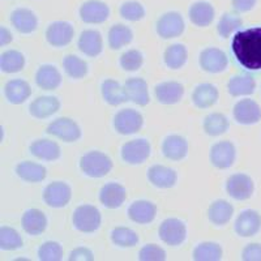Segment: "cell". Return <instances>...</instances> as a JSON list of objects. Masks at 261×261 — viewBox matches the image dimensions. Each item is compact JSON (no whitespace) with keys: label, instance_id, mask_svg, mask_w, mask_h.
I'll use <instances>...</instances> for the list:
<instances>
[{"label":"cell","instance_id":"1","mask_svg":"<svg viewBox=\"0 0 261 261\" xmlns=\"http://www.w3.org/2000/svg\"><path fill=\"white\" fill-rule=\"evenodd\" d=\"M235 60L248 71L261 69V27L235 33L231 42Z\"/></svg>","mask_w":261,"mask_h":261},{"label":"cell","instance_id":"2","mask_svg":"<svg viewBox=\"0 0 261 261\" xmlns=\"http://www.w3.org/2000/svg\"><path fill=\"white\" fill-rule=\"evenodd\" d=\"M80 169L90 178H103L113 170V161L102 151L92 150L81 157Z\"/></svg>","mask_w":261,"mask_h":261},{"label":"cell","instance_id":"3","mask_svg":"<svg viewBox=\"0 0 261 261\" xmlns=\"http://www.w3.org/2000/svg\"><path fill=\"white\" fill-rule=\"evenodd\" d=\"M72 222L79 231L86 232V234L94 232L101 226V212L93 205H80L74 211Z\"/></svg>","mask_w":261,"mask_h":261},{"label":"cell","instance_id":"4","mask_svg":"<svg viewBox=\"0 0 261 261\" xmlns=\"http://www.w3.org/2000/svg\"><path fill=\"white\" fill-rule=\"evenodd\" d=\"M158 235L167 246H180L187 238V227L186 223L178 218H167L161 223Z\"/></svg>","mask_w":261,"mask_h":261},{"label":"cell","instance_id":"5","mask_svg":"<svg viewBox=\"0 0 261 261\" xmlns=\"http://www.w3.org/2000/svg\"><path fill=\"white\" fill-rule=\"evenodd\" d=\"M144 124L143 115L132 109H123L114 116V128L120 135L137 134Z\"/></svg>","mask_w":261,"mask_h":261},{"label":"cell","instance_id":"6","mask_svg":"<svg viewBox=\"0 0 261 261\" xmlns=\"http://www.w3.org/2000/svg\"><path fill=\"white\" fill-rule=\"evenodd\" d=\"M48 135L58 137L65 143H74L81 137V128L69 118H58L48 124L46 129Z\"/></svg>","mask_w":261,"mask_h":261},{"label":"cell","instance_id":"7","mask_svg":"<svg viewBox=\"0 0 261 261\" xmlns=\"http://www.w3.org/2000/svg\"><path fill=\"white\" fill-rule=\"evenodd\" d=\"M253 190H255V184H253L252 178L242 172L234 174L226 181L227 195L239 201L248 200L253 195Z\"/></svg>","mask_w":261,"mask_h":261},{"label":"cell","instance_id":"8","mask_svg":"<svg viewBox=\"0 0 261 261\" xmlns=\"http://www.w3.org/2000/svg\"><path fill=\"white\" fill-rule=\"evenodd\" d=\"M150 144L145 139L130 140L122 146V158L128 165H140L150 155Z\"/></svg>","mask_w":261,"mask_h":261},{"label":"cell","instance_id":"9","mask_svg":"<svg viewBox=\"0 0 261 261\" xmlns=\"http://www.w3.org/2000/svg\"><path fill=\"white\" fill-rule=\"evenodd\" d=\"M72 199V190L64 181L50 183L43 191V200L51 208H64Z\"/></svg>","mask_w":261,"mask_h":261},{"label":"cell","instance_id":"10","mask_svg":"<svg viewBox=\"0 0 261 261\" xmlns=\"http://www.w3.org/2000/svg\"><path fill=\"white\" fill-rule=\"evenodd\" d=\"M232 115L239 124H256L261 119V107L253 99L246 98V99H241L235 103Z\"/></svg>","mask_w":261,"mask_h":261},{"label":"cell","instance_id":"11","mask_svg":"<svg viewBox=\"0 0 261 261\" xmlns=\"http://www.w3.org/2000/svg\"><path fill=\"white\" fill-rule=\"evenodd\" d=\"M184 32V20L180 13L167 12L157 21L158 36L163 39L176 38Z\"/></svg>","mask_w":261,"mask_h":261},{"label":"cell","instance_id":"12","mask_svg":"<svg viewBox=\"0 0 261 261\" xmlns=\"http://www.w3.org/2000/svg\"><path fill=\"white\" fill-rule=\"evenodd\" d=\"M237 158V149L230 141H220L214 144L211 149V162L217 169L231 167Z\"/></svg>","mask_w":261,"mask_h":261},{"label":"cell","instance_id":"13","mask_svg":"<svg viewBox=\"0 0 261 261\" xmlns=\"http://www.w3.org/2000/svg\"><path fill=\"white\" fill-rule=\"evenodd\" d=\"M227 55L222 50L208 47L200 54V67L209 73H220L227 68Z\"/></svg>","mask_w":261,"mask_h":261},{"label":"cell","instance_id":"14","mask_svg":"<svg viewBox=\"0 0 261 261\" xmlns=\"http://www.w3.org/2000/svg\"><path fill=\"white\" fill-rule=\"evenodd\" d=\"M235 232L239 237L249 238L257 234L261 230V216L258 212L247 209L238 216L235 221Z\"/></svg>","mask_w":261,"mask_h":261},{"label":"cell","instance_id":"15","mask_svg":"<svg viewBox=\"0 0 261 261\" xmlns=\"http://www.w3.org/2000/svg\"><path fill=\"white\" fill-rule=\"evenodd\" d=\"M73 27L65 21H57L48 25L46 30V39L53 47H64L73 39Z\"/></svg>","mask_w":261,"mask_h":261},{"label":"cell","instance_id":"16","mask_svg":"<svg viewBox=\"0 0 261 261\" xmlns=\"http://www.w3.org/2000/svg\"><path fill=\"white\" fill-rule=\"evenodd\" d=\"M110 9L99 0H89L80 7V17L86 24H101L109 18Z\"/></svg>","mask_w":261,"mask_h":261},{"label":"cell","instance_id":"17","mask_svg":"<svg viewBox=\"0 0 261 261\" xmlns=\"http://www.w3.org/2000/svg\"><path fill=\"white\" fill-rule=\"evenodd\" d=\"M127 199V191L119 183H107L99 191V201L109 209H118Z\"/></svg>","mask_w":261,"mask_h":261},{"label":"cell","instance_id":"18","mask_svg":"<svg viewBox=\"0 0 261 261\" xmlns=\"http://www.w3.org/2000/svg\"><path fill=\"white\" fill-rule=\"evenodd\" d=\"M155 214H157V206L151 201H146V200H137V201L132 202L128 208L129 220L140 223V225L153 222Z\"/></svg>","mask_w":261,"mask_h":261},{"label":"cell","instance_id":"19","mask_svg":"<svg viewBox=\"0 0 261 261\" xmlns=\"http://www.w3.org/2000/svg\"><path fill=\"white\" fill-rule=\"evenodd\" d=\"M60 109V102L53 95H42L30 103L29 111L37 119H46L57 114Z\"/></svg>","mask_w":261,"mask_h":261},{"label":"cell","instance_id":"20","mask_svg":"<svg viewBox=\"0 0 261 261\" xmlns=\"http://www.w3.org/2000/svg\"><path fill=\"white\" fill-rule=\"evenodd\" d=\"M79 50L86 57L95 58L102 53L103 42H102L101 33L97 30H84L79 37Z\"/></svg>","mask_w":261,"mask_h":261},{"label":"cell","instance_id":"21","mask_svg":"<svg viewBox=\"0 0 261 261\" xmlns=\"http://www.w3.org/2000/svg\"><path fill=\"white\" fill-rule=\"evenodd\" d=\"M162 153L171 161H180L188 153V141L180 135H170L162 143Z\"/></svg>","mask_w":261,"mask_h":261},{"label":"cell","instance_id":"22","mask_svg":"<svg viewBox=\"0 0 261 261\" xmlns=\"http://www.w3.org/2000/svg\"><path fill=\"white\" fill-rule=\"evenodd\" d=\"M154 94L158 102L163 105H175L184 94V86L176 81H166L155 86Z\"/></svg>","mask_w":261,"mask_h":261},{"label":"cell","instance_id":"23","mask_svg":"<svg viewBox=\"0 0 261 261\" xmlns=\"http://www.w3.org/2000/svg\"><path fill=\"white\" fill-rule=\"evenodd\" d=\"M148 179L154 187L171 188L175 186L178 174L174 169L162 165H154L148 170Z\"/></svg>","mask_w":261,"mask_h":261},{"label":"cell","instance_id":"24","mask_svg":"<svg viewBox=\"0 0 261 261\" xmlns=\"http://www.w3.org/2000/svg\"><path fill=\"white\" fill-rule=\"evenodd\" d=\"M127 90L128 99L139 106H146L150 101L148 90V84L141 77H130L124 84Z\"/></svg>","mask_w":261,"mask_h":261},{"label":"cell","instance_id":"25","mask_svg":"<svg viewBox=\"0 0 261 261\" xmlns=\"http://www.w3.org/2000/svg\"><path fill=\"white\" fill-rule=\"evenodd\" d=\"M101 92L105 101L109 105H111V106H118V105H122L124 102L129 101L125 86H123L119 81L113 80V79L105 80L102 83Z\"/></svg>","mask_w":261,"mask_h":261},{"label":"cell","instance_id":"26","mask_svg":"<svg viewBox=\"0 0 261 261\" xmlns=\"http://www.w3.org/2000/svg\"><path fill=\"white\" fill-rule=\"evenodd\" d=\"M21 225L27 234L39 235L47 227V218L39 209H28L22 216Z\"/></svg>","mask_w":261,"mask_h":261},{"label":"cell","instance_id":"27","mask_svg":"<svg viewBox=\"0 0 261 261\" xmlns=\"http://www.w3.org/2000/svg\"><path fill=\"white\" fill-rule=\"evenodd\" d=\"M36 83L43 90H55L62 84V74L55 65H41L36 73Z\"/></svg>","mask_w":261,"mask_h":261},{"label":"cell","instance_id":"28","mask_svg":"<svg viewBox=\"0 0 261 261\" xmlns=\"http://www.w3.org/2000/svg\"><path fill=\"white\" fill-rule=\"evenodd\" d=\"M4 94H6V98L8 99L9 103L21 105L30 97L32 88H30L29 83H27L25 80L16 79V80H11L6 84Z\"/></svg>","mask_w":261,"mask_h":261},{"label":"cell","instance_id":"29","mask_svg":"<svg viewBox=\"0 0 261 261\" xmlns=\"http://www.w3.org/2000/svg\"><path fill=\"white\" fill-rule=\"evenodd\" d=\"M214 16L213 6L208 2H196L190 8V20L196 27H208L213 22Z\"/></svg>","mask_w":261,"mask_h":261},{"label":"cell","instance_id":"30","mask_svg":"<svg viewBox=\"0 0 261 261\" xmlns=\"http://www.w3.org/2000/svg\"><path fill=\"white\" fill-rule=\"evenodd\" d=\"M218 89L213 84H200L193 89L192 101L199 109H208L218 101Z\"/></svg>","mask_w":261,"mask_h":261},{"label":"cell","instance_id":"31","mask_svg":"<svg viewBox=\"0 0 261 261\" xmlns=\"http://www.w3.org/2000/svg\"><path fill=\"white\" fill-rule=\"evenodd\" d=\"M11 21L16 30H18L22 34H29V33L36 32L38 27V20L37 16L27 8H17L15 9L11 15Z\"/></svg>","mask_w":261,"mask_h":261},{"label":"cell","instance_id":"32","mask_svg":"<svg viewBox=\"0 0 261 261\" xmlns=\"http://www.w3.org/2000/svg\"><path fill=\"white\" fill-rule=\"evenodd\" d=\"M30 153L34 157L43 161H57L60 158L62 150L55 141L51 140H37L30 145Z\"/></svg>","mask_w":261,"mask_h":261},{"label":"cell","instance_id":"33","mask_svg":"<svg viewBox=\"0 0 261 261\" xmlns=\"http://www.w3.org/2000/svg\"><path fill=\"white\" fill-rule=\"evenodd\" d=\"M16 174L22 180L29 181V183H38V181L45 180L46 175H47V170L39 163L25 161V162L18 163L16 166Z\"/></svg>","mask_w":261,"mask_h":261},{"label":"cell","instance_id":"34","mask_svg":"<svg viewBox=\"0 0 261 261\" xmlns=\"http://www.w3.org/2000/svg\"><path fill=\"white\" fill-rule=\"evenodd\" d=\"M234 214V206L226 200H217L209 206L208 218L217 226H223L231 220Z\"/></svg>","mask_w":261,"mask_h":261},{"label":"cell","instance_id":"35","mask_svg":"<svg viewBox=\"0 0 261 261\" xmlns=\"http://www.w3.org/2000/svg\"><path fill=\"white\" fill-rule=\"evenodd\" d=\"M256 81L252 76H244L238 74L230 79L227 83V92L232 97H241V95H251L255 93Z\"/></svg>","mask_w":261,"mask_h":261},{"label":"cell","instance_id":"36","mask_svg":"<svg viewBox=\"0 0 261 261\" xmlns=\"http://www.w3.org/2000/svg\"><path fill=\"white\" fill-rule=\"evenodd\" d=\"M188 53L186 46L181 43H175L167 47L163 54V62L170 69H179L187 63Z\"/></svg>","mask_w":261,"mask_h":261},{"label":"cell","instance_id":"37","mask_svg":"<svg viewBox=\"0 0 261 261\" xmlns=\"http://www.w3.org/2000/svg\"><path fill=\"white\" fill-rule=\"evenodd\" d=\"M25 67L24 55L17 50H7L0 57V69L4 73H17Z\"/></svg>","mask_w":261,"mask_h":261},{"label":"cell","instance_id":"38","mask_svg":"<svg viewBox=\"0 0 261 261\" xmlns=\"http://www.w3.org/2000/svg\"><path fill=\"white\" fill-rule=\"evenodd\" d=\"M192 256L196 261H218L222 258V247L213 242H204L195 247Z\"/></svg>","mask_w":261,"mask_h":261},{"label":"cell","instance_id":"39","mask_svg":"<svg viewBox=\"0 0 261 261\" xmlns=\"http://www.w3.org/2000/svg\"><path fill=\"white\" fill-rule=\"evenodd\" d=\"M132 39H134V33L125 25H114L109 30V46L113 50H119V48L124 47L125 45L132 42Z\"/></svg>","mask_w":261,"mask_h":261},{"label":"cell","instance_id":"40","mask_svg":"<svg viewBox=\"0 0 261 261\" xmlns=\"http://www.w3.org/2000/svg\"><path fill=\"white\" fill-rule=\"evenodd\" d=\"M204 130L209 136H220L226 134L228 129V120L223 114L213 113L205 116L204 119Z\"/></svg>","mask_w":261,"mask_h":261},{"label":"cell","instance_id":"41","mask_svg":"<svg viewBox=\"0 0 261 261\" xmlns=\"http://www.w3.org/2000/svg\"><path fill=\"white\" fill-rule=\"evenodd\" d=\"M63 67L72 79H83L88 73V63L76 55H67L63 60Z\"/></svg>","mask_w":261,"mask_h":261},{"label":"cell","instance_id":"42","mask_svg":"<svg viewBox=\"0 0 261 261\" xmlns=\"http://www.w3.org/2000/svg\"><path fill=\"white\" fill-rule=\"evenodd\" d=\"M22 247V238L15 228L8 226L0 227V248L3 251H15Z\"/></svg>","mask_w":261,"mask_h":261},{"label":"cell","instance_id":"43","mask_svg":"<svg viewBox=\"0 0 261 261\" xmlns=\"http://www.w3.org/2000/svg\"><path fill=\"white\" fill-rule=\"evenodd\" d=\"M111 242L118 247H134L139 243V235L132 228L115 227L111 231Z\"/></svg>","mask_w":261,"mask_h":261},{"label":"cell","instance_id":"44","mask_svg":"<svg viewBox=\"0 0 261 261\" xmlns=\"http://www.w3.org/2000/svg\"><path fill=\"white\" fill-rule=\"evenodd\" d=\"M242 25H243V21L239 16H235L232 13H225L217 25V30L222 38H227L230 34L237 32Z\"/></svg>","mask_w":261,"mask_h":261},{"label":"cell","instance_id":"45","mask_svg":"<svg viewBox=\"0 0 261 261\" xmlns=\"http://www.w3.org/2000/svg\"><path fill=\"white\" fill-rule=\"evenodd\" d=\"M144 57L141 51L139 50H128L122 54L120 57V65L124 71L135 72L143 67Z\"/></svg>","mask_w":261,"mask_h":261},{"label":"cell","instance_id":"46","mask_svg":"<svg viewBox=\"0 0 261 261\" xmlns=\"http://www.w3.org/2000/svg\"><path fill=\"white\" fill-rule=\"evenodd\" d=\"M38 258L42 261H59L63 258V248L58 242H46L38 249Z\"/></svg>","mask_w":261,"mask_h":261},{"label":"cell","instance_id":"47","mask_svg":"<svg viewBox=\"0 0 261 261\" xmlns=\"http://www.w3.org/2000/svg\"><path fill=\"white\" fill-rule=\"evenodd\" d=\"M120 16L128 21H140L145 17V9L137 2H127L120 7Z\"/></svg>","mask_w":261,"mask_h":261},{"label":"cell","instance_id":"48","mask_svg":"<svg viewBox=\"0 0 261 261\" xmlns=\"http://www.w3.org/2000/svg\"><path fill=\"white\" fill-rule=\"evenodd\" d=\"M139 258L141 261H162L166 260V252L155 244H146L140 249Z\"/></svg>","mask_w":261,"mask_h":261},{"label":"cell","instance_id":"49","mask_svg":"<svg viewBox=\"0 0 261 261\" xmlns=\"http://www.w3.org/2000/svg\"><path fill=\"white\" fill-rule=\"evenodd\" d=\"M242 260L244 261H261V244L251 243L244 247L242 252Z\"/></svg>","mask_w":261,"mask_h":261},{"label":"cell","instance_id":"50","mask_svg":"<svg viewBox=\"0 0 261 261\" xmlns=\"http://www.w3.org/2000/svg\"><path fill=\"white\" fill-rule=\"evenodd\" d=\"M69 260H80V261H90L94 260V255L90 251L89 248H85V247H79V248H74L73 251L69 255Z\"/></svg>","mask_w":261,"mask_h":261},{"label":"cell","instance_id":"51","mask_svg":"<svg viewBox=\"0 0 261 261\" xmlns=\"http://www.w3.org/2000/svg\"><path fill=\"white\" fill-rule=\"evenodd\" d=\"M232 7L237 12H248L256 6L257 0H231Z\"/></svg>","mask_w":261,"mask_h":261},{"label":"cell","instance_id":"52","mask_svg":"<svg viewBox=\"0 0 261 261\" xmlns=\"http://www.w3.org/2000/svg\"><path fill=\"white\" fill-rule=\"evenodd\" d=\"M13 39L11 32L6 29L4 27H0V46H6L8 43H11Z\"/></svg>","mask_w":261,"mask_h":261}]
</instances>
